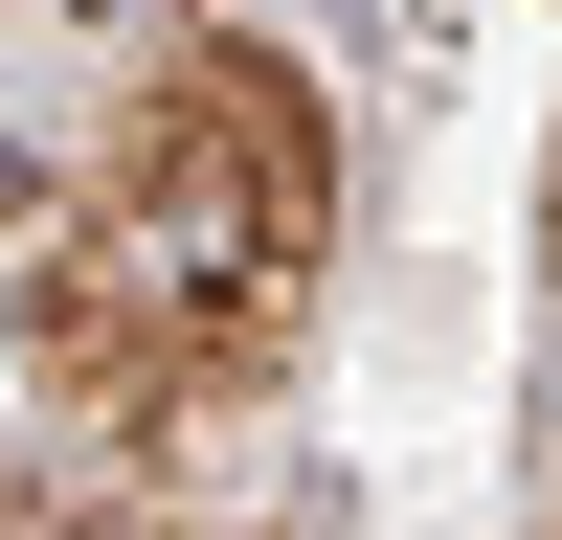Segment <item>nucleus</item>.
<instances>
[{
  "mask_svg": "<svg viewBox=\"0 0 562 540\" xmlns=\"http://www.w3.org/2000/svg\"><path fill=\"white\" fill-rule=\"evenodd\" d=\"M315 270H338V113H315L293 45L248 23H180L135 68L113 158L68 180V248L23 270V360L90 405V428H203L293 360Z\"/></svg>",
  "mask_w": 562,
  "mask_h": 540,
  "instance_id": "1",
  "label": "nucleus"
},
{
  "mask_svg": "<svg viewBox=\"0 0 562 540\" xmlns=\"http://www.w3.org/2000/svg\"><path fill=\"white\" fill-rule=\"evenodd\" d=\"M23 540H293V518H180L158 473H68V495H23Z\"/></svg>",
  "mask_w": 562,
  "mask_h": 540,
  "instance_id": "2",
  "label": "nucleus"
},
{
  "mask_svg": "<svg viewBox=\"0 0 562 540\" xmlns=\"http://www.w3.org/2000/svg\"><path fill=\"white\" fill-rule=\"evenodd\" d=\"M68 23H90V45H135V68H158V45L203 23V0H68Z\"/></svg>",
  "mask_w": 562,
  "mask_h": 540,
  "instance_id": "3",
  "label": "nucleus"
},
{
  "mask_svg": "<svg viewBox=\"0 0 562 540\" xmlns=\"http://www.w3.org/2000/svg\"><path fill=\"white\" fill-rule=\"evenodd\" d=\"M540 270H562V203H540Z\"/></svg>",
  "mask_w": 562,
  "mask_h": 540,
  "instance_id": "4",
  "label": "nucleus"
}]
</instances>
